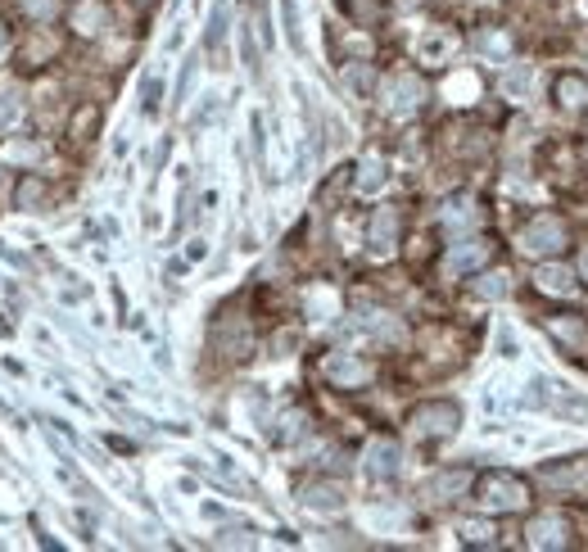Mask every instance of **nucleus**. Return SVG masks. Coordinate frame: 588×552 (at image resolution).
Segmentation results:
<instances>
[{
	"instance_id": "f257e3e1",
	"label": "nucleus",
	"mask_w": 588,
	"mask_h": 552,
	"mask_svg": "<svg viewBox=\"0 0 588 552\" xmlns=\"http://www.w3.org/2000/svg\"><path fill=\"white\" fill-rule=\"evenodd\" d=\"M475 498H480L484 511H516V507H525V484L507 471H489L475 484Z\"/></svg>"
},
{
	"instance_id": "f03ea898",
	"label": "nucleus",
	"mask_w": 588,
	"mask_h": 552,
	"mask_svg": "<svg viewBox=\"0 0 588 552\" xmlns=\"http://www.w3.org/2000/svg\"><path fill=\"white\" fill-rule=\"evenodd\" d=\"M408 426H412V435L439 439V435H453V430L462 426V408H457V403H448V399H435V403H421V408H412Z\"/></svg>"
},
{
	"instance_id": "7ed1b4c3",
	"label": "nucleus",
	"mask_w": 588,
	"mask_h": 552,
	"mask_svg": "<svg viewBox=\"0 0 588 552\" xmlns=\"http://www.w3.org/2000/svg\"><path fill=\"white\" fill-rule=\"evenodd\" d=\"M538 484H543V489H556V493L588 498V453H579V457H561V462L543 466V471H538Z\"/></svg>"
},
{
	"instance_id": "20e7f679",
	"label": "nucleus",
	"mask_w": 588,
	"mask_h": 552,
	"mask_svg": "<svg viewBox=\"0 0 588 552\" xmlns=\"http://www.w3.org/2000/svg\"><path fill=\"white\" fill-rule=\"evenodd\" d=\"M520 244H525V253H556L565 244V222L552 217V213H543V217H534L520 231Z\"/></svg>"
},
{
	"instance_id": "39448f33",
	"label": "nucleus",
	"mask_w": 588,
	"mask_h": 552,
	"mask_svg": "<svg viewBox=\"0 0 588 552\" xmlns=\"http://www.w3.org/2000/svg\"><path fill=\"white\" fill-rule=\"evenodd\" d=\"M421 100H426V82H421V78L394 73V78L385 82V109H390V114H412V109H421Z\"/></svg>"
},
{
	"instance_id": "423d86ee",
	"label": "nucleus",
	"mask_w": 588,
	"mask_h": 552,
	"mask_svg": "<svg viewBox=\"0 0 588 552\" xmlns=\"http://www.w3.org/2000/svg\"><path fill=\"white\" fill-rule=\"evenodd\" d=\"M525 538H529V547H565V543H570V525L547 511V516H534V520H529Z\"/></svg>"
},
{
	"instance_id": "0eeeda50",
	"label": "nucleus",
	"mask_w": 588,
	"mask_h": 552,
	"mask_svg": "<svg viewBox=\"0 0 588 552\" xmlns=\"http://www.w3.org/2000/svg\"><path fill=\"white\" fill-rule=\"evenodd\" d=\"M326 376H331L335 385L354 390V385H367V381H372V367H367L363 358H354V354H331V358H326Z\"/></svg>"
},
{
	"instance_id": "6e6552de",
	"label": "nucleus",
	"mask_w": 588,
	"mask_h": 552,
	"mask_svg": "<svg viewBox=\"0 0 588 552\" xmlns=\"http://www.w3.org/2000/svg\"><path fill=\"white\" fill-rule=\"evenodd\" d=\"M299 502L313 507V511H340V507H345V484H335V480H313V484L299 489Z\"/></svg>"
},
{
	"instance_id": "1a4fd4ad",
	"label": "nucleus",
	"mask_w": 588,
	"mask_h": 552,
	"mask_svg": "<svg viewBox=\"0 0 588 552\" xmlns=\"http://www.w3.org/2000/svg\"><path fill=\"white\" fill-rule=\"evenodd\" d=\"M399 444L394 439H376L372 448H367V475L372 480H394L399 475Z\"/></svg>"
},
{
	"instance_id": "9d476101",
	"label": "nucleus",
	"mask_w": 588,
	"mask_h": 552,
	"mask_svg": "<svg viewBox=\"0 0 588 552\" xmlns=\"http://www.w3.org/2000/svg\"><path fill=\"white\" fill-rule=\"evenodd\" d=\"M534 281H538V290H547V295H574L579 276H574L570 267H561V262H543V267L534 271Z\"/></svg>"
},
{
	"instance_id": "9b49d317",
	"label": "nucleus",
	"mask_w": 588,
	"mask_h": 552,
	"mask_svg": "<svg viewBox=\"0 0 588 552\" xmlns=\"http://www.w3.org/2000/svg\"><path fill=\"white\" fill-rule=\"evenodd\" d=\"M489 258V240H457L453 249H448V271H471V267H480Z\"/></svg>"
},
{
	"instance_id": "f8f14e48",
	"label": "nucleus",
	"mask_w": 588,
	"mask_h": 552,
	"mask_svg": "<svg viewBox=\"0 0 588 552\" xmlns=\"http://www.w3.org/2000/svg\"><path fill=\"white\" fill-rule=\"evenodd\" d=\"M453 46H457V41H453V32H444V28H430V32L417 41V55H421L426 64H444V60L453 55Z\"/></svg>"
},
{
	"instance_id": "ddd939ff",
	"label": "nucleus",
	"mask_w": 588,
	"mask_h": 552,
	"mask_svg": "<svg viewBox=\"0 0 588 552\" xmlns=\"http://www.w3.org/2000/svg\"><path fill=\"white\" fill-rule=\"evenodd\" d=\"M466 484H471L466 471H444V475H435V480L426 484V498H435V502H453Z\"/></svg>"
},
{
	"instance_id": "4468645a",
	"label": "nucleus",
	"mask_w": 588,
	"mask_h": 552,
	"mask_svg": "<svg viewBox=\"0 0 588 552\" xmlns=\"http://www.w3.org/2000/svg\"><path fill=\"white\" fill-rule=\"evenodd\" d=\"M556 105L561 109H583L588 105V78H579V73L556 78Z\"/></svg>"
},
{
	"instance_id": "2eb2a0df",
	"label": "nucleus",
	"mask_w": 588,
	"mask_h": 552,
	"mask_svg": "<svg viewBox=\"0 0 588 552\" xmlns=\"http://www.w3.org/2000/svg\"><path fill=\"white\" fill-rule=\"evenodd\" d=\"M475 222V199L471 195H453L448 204H444V226H471Z\"/></svg>"
},
{
	"instance_id": "dca6fc26",
	"label": "nucleus",
	"mask_w": 588,
	"mask_h": 552,
	"mask_svg": "<svg viewBox=\"0 0 588 552\" xmlns=\"http://www.w3.org/2000/svg\"><path fill=\"white\" fill-rule=\"evenodd\" d=\"M394 235H399V213H394V208H381L376 222H372V244H376V249H390Z\"/></svg>"
},
{
	"instance_id": "f3484780",
	"label": "nucleus",
	"mask_w": 588,
	"mask_h": 552,
	"mask_svg": "<svg viewBox=\"0 0 588 552\" xmlns=\"http://www.w3.org/2000/svg\"><path fill=\"white\" fill-rule=\"evenodd\" d=\"M73 28H78L82 37H96V32L105 28V5H100V0H87V5L73 14Z\"/></svg>"
},
{
	"instance_id": "a211bd4d",
	"label": "nucleus",
	"mask_w": 588,
	"mask_h": 552,
	"mask_svg": "<svg viewBox=\"0 0 588 552\" xmlns=\"http://www.w3.org/2000/svg\"><path fill=\"white\" fill-rule=\"evenodd\" d=\"M381 186H385V159H381V154H367V159H363V177H358V190H363V195H376Z\"/></svg>"
},
{
	"instance_id": "6ab92c4d",
	"label": "nucleus",
	"mask_w": 588,
	"mask_h": 552,
	"mask_svg": "<svg viewBox=\"0 0 588 552\" xmlns=\"http://www.w3.org/2000/svg\"><path fill=\"white\" fill-rule=\"evenodd\" d=\"M507 281H511V276H507V271H484V276H480V281H475V295H480V299H502V295L511 290Z\"/></svg>"
},
{
	"instance_id": "aec40b11",
	"label": "nucleus",
	"mask_w": 588,
	"mask_h": 552,
	"mask_svg": "<svg viewBox=\"0 0 588 552\" xmlns=\"http://www.w3.org/2000/svg\"><path fill=\"white\" fill-rule=\"evenodd\" d=\"M41 195H46V181H41V177H32V172L14 186V204H19V208H37V199H41Z\"/></svg>"
},
{
	"instance_id": "412c9836",
	"label": "nucleus",
	"mask_w": 588,
	"mask_h": 552,
	"mask_svg": "<svg viewBox=\"0 0 588 552\" xmlns=\"http://www.w3.org/2000/svg\"><path fill=\"white\" fill-rule=\"evenodd\" d=\"M552 336H556L561 345H574V349L588 340V331H583V322H579V317H556V322H552Z\"/></svg>"
},
{
	"instance_id": "4be33fe9",
	"label": "nucleus",
	"mask_w": 588,
	"mask_h": 552,
	"mask_svg": "<svg viewBox=\"0 0 588 552\" xmlns=\"http://www.w3.org/2000/svg\"><path fill=\"white\" fill-rule=\"evenodd\" d=\"M502 91H507L511 100H525V96L534 91V69H516V73H507V78H502Z\"/></svg>"
},
{
	"instance_id": "5701e85b",
	"label": "nucleus",
	"mask_w": 588,
	"mask_h": 552,
	"mask_svg": "<svg viewBox=\"0 0 588 552\" xmlns=\"http://www.w3.org/2000/svg\"><path fill=\"white\" fill-rule=\"evenodd\" d=\"M480 51H484L489 60H502V55L511 51V37H507V32H480Z\"/></svg>"
},
{
	"instance_id": "b1692460",
	"label": "nucleus",
	"mask_w": 588,
	"mask_h": 552,
	"mask_svg": "<svg viewBox=\"0 0 588 552\" xmlns=\"http://www.w3.org/2000/svg\"><path fill=\"white\" fill-rule=\"evenodd\" d=\"M23 5V14H32L37 23H51L55 14H60V0H19Z\"/></svg>"
},
{
	"instance_id": "393cba45",
	"label": "nucleus",
	"mask_w": 588,
	"mask_h": 552,
	"mask_svg": "<svg viewBox=\"0 0 588 552\" xmlns=\"http://www.w3.org/2000/svg\"><path fill=\"white\" fill-rule=\"evenodd\" d=\"M280 10H285V32H289V46H294V51H304V37H299V10H294V0H280Z\"/></svg>"
},
{
	"instance_id": "a878e982",
	"label": "nucleus",
	"mask_w": 588,
	"mask_h": 552,
	"mask_svg": "<svg viewBox=\"0 0 588 552\" xmlns=\"http://www.w3.org/2000/svg\"><path fill=\"white\" fill-rule=\"evenodd\" d=\"M466 543H493V525H484V520H462V529H457Z\"/></svg>"
},
{
	"instance_id": "bb28decb",
	"label": "nucleus",
	"mask_w": 588,
	"mask_h": 552,
	"mask_svg": "<svg viewBox=\"0 0 588 552\" xmlns=\"http://www.w3.org/2000/svg\"><path fill=\"white\" fill-rule=\"evenodd\" d=\"M222 28H226V0H217V5H213V23H208V51H217V41H222Z\"/></svg>"
},
{
	"instance_id": "cd10ccee",
	"label": "nucleus",
	"mask_w": 588,
	"mask_h": 552,
	"mask_svg": "<svg viewBox=\"0 0 588 552\" xmlns=\"http://www.w3.org/2000/svg\"><path fill=\"white\" fill-rule=\"evenodd\" d=\"M304 430H308V421H304L299 412H289V417H285V430H280L276 439H285V444H289V439H299Z\"/></svg>"
},
{
	"instance_id": "c85d7f7f",
	"label": "nucleus",
	"mask_w": 588,
	"mask_h": 552,
	"mask_svg": "<svg viewBox=\"0 0 588 552\" xmlns=\"http://www.w3.org/2000/svg\"><path fill=\"white\" fill-rule=\"evenodd\" d=\"M14 118H19V105L0 96V127H5V123H14Z\"/></svg>"
},
{
	"instance_id": "c756f323",
	"label": "nucleus",
	"mask_w": 588,
	"mask_h": 552,
	"mask_svg": "<svg viewBox=\"0 0 588 552\" xmlns=\"http://www.w3.org/2000/svg\"><path fill=\"white\" fill-rule=\"evenodd\" d=\"M154 109H159V82L150 78L145 82V114H154Z\"/></svg>"
},
{
	"instance_id": "7c9ffc66",
	"label": "nucleus",
	"mask_w": 588,
	"mask_h": 552,
	"mask_svg": "<svg viewBox=\"0 0 588 552\" xmlns=\"http://www.w3.org/2000/svg\"><path fill=\"white\" fill-rule=\"evenodd\" d=\"M190 78H195V60L181 69V87H177V100H186V91H190Z\"/></svg>"
},
{
	"instance_id": "2f4dec72",
	"label": "nucleus",
	"mask_w": 588,
	"mask_h": 552,
	"mask_svg": "<svg viewBox=\"0 0 588 552\" xmlns=\"http://www.w3.org/2000/svg\"><path fill=\"white\" fill-rule=\"evenodd\" d=\"M0 51H5V28H0Z\"/></svg>"
},
{
	"instance_id": "473e14b6",
	"label": "nucleus",
	"mask_w": 588,
	"mask_h": 552,
	"mask_svg": "<svg viewBox=\"0 0 588 552\" xmlns=\"http://www.w3.org/2000/svg\"><path fill=\"white\" fill-rule=\"evenodd\" d=\"M583 276H588V253H583Z\"/></svg>"
},
{
	"instance_id": "72a5a7b5",
	"label": "nucleus",
	"mask_w": 588,
	"mask_h": 552,
	"mask_svg": "<svg viewBox=\"0 0 588 552\" xmlns=\"http://www.w3.org/2000/svg\"><path fill=\"white\" fill-rule=\"evenodd\" d=\"M583 10H588V0H583Z\"/></svg>"
}]
</instances>
